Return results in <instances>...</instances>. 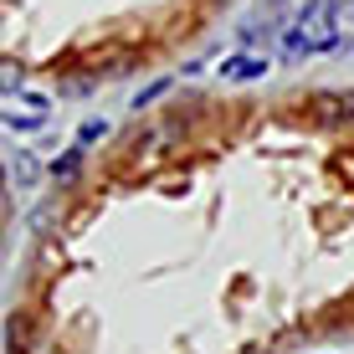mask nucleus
Instances as JSON below:
<instances>
[{"label":"nucleus","instance_id":"1","mask_svg":"<svg viewBox=\"0 0 354 354\" xmlns=\"http://www.w3.org/2000/svg\"><path fill=\"white\" fill-rule=\"evenodd\" d=\"M298 31H303V41H308L313 52H339V46H344L334 0H308V6L298 10Z\"/></svg>","mask_w":354,"mask_h":354},{"label":"nucleus","instance_id":"2","mask_svg":"<svg viewBox=\"0 0 354 354\" xmlns=\"http://www.w3.org/2000/svg\"><path fill=\"white\" fill-rule=\"evenodd\" d=\"M129 62V46L118 41H97V46H88V52H82V72H88V77H97V72H118Z\"/></svg>","mask_w":354,"mask_h":354},{"label":"nucleus","instance_id":"3","mask_svg":"<svg viewBox=\"0 0 354 354\" xmlns=\"http://www.w3.org/2000/svg\"><path fill=\"white\" fill-rule=\"evenodd\" d=\"M308 124H319V129L349 124V103H344V93H313V97H308Z\"/></svg>","mask_w":354,"mask_h":354},{"label":"nucleus","instance_id":"4","mask_svg":"<svg viewBox=\"0 0 354 354\" xmlns=\"http://www.w3.org/2000/svg\"><path fill=\"white\" fill-rule=\"evenodd\" d=\"M221 77H226V82H257V77H267V57L236 52V57H231V62L221 67Z\"/></svg>","mask_w":354,"mask_h":354},{"label":"nucleus","instance_id":"5","mask_svg":"<svg viewBox=\"0 0 354 354\" xmlns=\"http://www.w3.org/2000/svg\"><path fill=\"white\" fill-rule=\"evenodd\" d=\"M36 272H57V267H67V252H62V241H57V236H41V241H36Z\"/></svg>","mask_w":354,"mask_h":354},{"label":"nucleus","instance_id":"6","mask_svg":"<svg viewBox=\"0 0 354 354\" xmlns=\"http://www.w3.org/2000/svg\"><path fill=\"white\" fill-rule=\"evenodd\" d=\"M10 180L26 190V185H36V180H41V165H36L26 149H10Z\"/></svg>","mask_w":354,"mask_h":354},{"label":"nucleus","instance_id":"7","mask_svg":"<svg viewBox=\"0 0 354 354\" xmlns=\"http://www.w3.org/2000/svg\"><path fill=\"white\" fill-rule=\"evenodd\" d=\"M6 349H31V313H26V308L10 313V324H6Z\"/></svg>","mask_w":354,"mask_h":354},{"label":"nucleus","instance_id":"8","mask_svg":"<svg viewBox=\"0 0 354 354\" xmlns=\"http://www.w3.org/2000/svg\"><path fill=\"white\" fill-rule=\"evenodd\" d=\"M82 154H88V149H82V144H72V149L62 154V160L52 165V180H72V175L82 169Z\"/></svg>","mask_w":354,"mask_h":354},{"label":"nucleus","instance_id":"9","mask_svg":"<svg viewBox=\"0 0 354 354\" xmlns=\"http://www.w3.org/2000/svg\"><path fill=\"white\" fill-rule=\"evenodd\" d=\"M283 52H288V57H313V46L303 41V31H298V26H292V31H283Z\"/></svg>","mask_w":354,"mask_h":354},{"label":"nucleus","instance_id":"10","mask_svg":"<svg viewBox=\"0 0 354 354\" xmlns=\"http://www.w3.org/2000/svg\"><path fill=\"white\" fill-rule=\"evenodd\" d=\"M6 124L16 129V133H31V129H41L46 118H41V113H10V108H6Z\"/></svg>","mask_w":354,"mask_h":354},{"label":"nucleus","instance_id":"11","mask_svg":"<svg viewBox=\"0 0 354 354\" xmlns=\"http://www.w3.org/2000/svg\"><path fill=\"white\" fill-rule=\"evenodd\" d=\"M46 221H57V201H41V205L31 211V226H36V231H41Z\"/></svg>","mask_w":354,"mask_h":354},{"label":"nucleus","instance_id":"12","mask_svg":"<svg viewBox=\"0 0 354 354\" xmlns=\"http://www.w3.org/2000/svg\"><path fill=\"white\" fill-rule=\"evenodd\" d=\"M103 133H108V129L97 124V118H88V124L77 129V144H97V139H103Z\"/></svg>","mask_w":354,"mask_h":354},{"label":"nucleus","instance_id":"13","mask_svg":"<svg viewBox=\"0 0 354 354\" xmlns=\"http://www.w3.org/2000/svg\"><path fill=\"white\" fill-rule=\"evenodd\" d=\"M21 88H26V72L16 62H6V93H21Z\"/></svg>","mask_w":354,"mask_h":354},{"label":"nucleus","instance_id":"14","mask_svg":"<svg viewBox=\"0 0 354 354\" xmlns=\"http://www.w3.org/2000/svg\"><path fill=\"white\" fill-rule=\"evenodd\" d=\"M165 88H169V82H154V88H144V93H139V103H133V108H144V103H154V97H160Z\"/></svg>","mask_w":354,"mask_h":354},{"label":"nucleus","instance_id":"15","mask_svg":"<svg viewBox=\"0 0 354 354\" xmlns=\"http://www.w3.org/2000/svg\"><path fill=\"white\" fill-rule=\"evenodd\" d=\"M262 36H267V26H247V31H241V41H247V46H257Z\"/></svg>","mask_w":354,"mask_h":354},{"label":"nucleus","instance_id":"16","mask_svg":"<svg viewBox=\"0 0 354 354\" xmlns=\"http://www.w3.org/2000/svg\"><path fill=\"white\" fill-rule=\"evenodd\" d=\"M247 354H262V349H247Z\"/></svg>","mask_w":354,"mask_h":354}]
</instances>
